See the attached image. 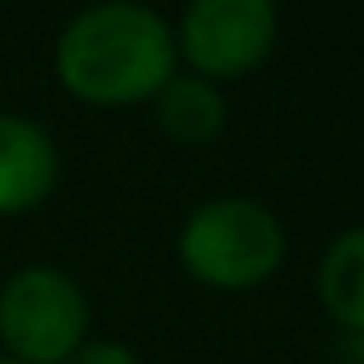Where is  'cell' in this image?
Here are the masks:
<instances>
[{"mask_svg":"<svg viewBox=\"0 0 364 364\" xmlns=\"http://www.w3.org/2000/svg\"><path fill=\"white\" fill-rule=\"evenodd\" d=\"M318 295L337 323L364 332V226L346 231L318 267Z\"/></svg>","mask_w":364,"mask_h":364,"instance_id":"52a82bcc","label":"cell"},{"mask_svg":"<svg viewBox=\"0 0 364 364\" xmlns=\"http://www.w3.org/2000/svg\"><path fill=\"white\" fill-rule=\"evenodd\" d=\"M65 364H139V360H134V350L120 346V341H88V346H79Z\"/></svg>","mask_w":364,"mask_h":364,"instance_id":"ba28073f","label":"cell"},{"mask_svg":"<svg viewBox=\"0 0 364 364\" xmlns=\"http://www.w3.org/2000/svg\"><path fill=\"white\" fill-rule=\"evenodd\" d=\"M88 300L55 267H23L0 291V341L18 364H65L83 346Z\"/></svg>","mask_w":364,"mask_h":364,"instance_id":"3957f363","label":"cell"},{"mask_svg":"<svg viewBox=\"0 0 364 364\" xmlns=\"http://www.w3.org/2000/svg\"><path fill=\"white\" fill-rule=\"evenodd\" d=\"M286 254V231L254 198H217L203 203L180 231V258L208 286L240 291L277 272Z\"/></svg>","mask_w":364,"mask_h":364,"instance_id":"7a4b0ae2","label":"cell"},{"mask_svg":"<svg viewBox=\"0 0 364 364\" xmlns=\"http://www.w3.org/2000/svg\"><path fill=\"white\" fill-rule=\"evenodd\" d=\"M277 42V9L267 0H194L180 23L189 65L213 79H240Z\"/></svg>","mask_w":364,"mask_h":364,"instance_id":"277c9868","label":"cell"},{"mask_svg":"<svg viewBox=\"0 0 364 364\" xmlns=\"http://www.w3.org/2000/svg\"><path fill=\"white\" fill-rule=\"evenodd\" d=\"M157 120L176 143H208L226 124V102L198 74H171L157 88Z\"/></svg>","mask_w":364,"mask_h":364,"instance_id":"8992f818","label":"cell"},{"mask_svg":"<svg viewBox=\"0 0 364 364\" xmlns=\"http://www.w3.org/2000/svg\"><path fill=\"white\" fill-rule=\"evenodd\" d=\"M176 37L161 14L129 0L83 9L55 46V74L83 102L120 107V102L152 97L171 79Z\"/></svg>","mask_w":364,"mask_h":364,"instance_id":"6da1fadb","label":"cell"},{"mask_svg":"<svg viewBox=\"0 0 364 364\" xmlns=\"http://www.w3.org/2000/svg\"><path fill=\"white\" fill-rule=\"evenodd\" d=\"M55 143L33 120L0 116V213H23L42 203L55 185Z\"/></svg>","mask_w":364,"mask_h":364,"instance_id":"5b68a950","label":"cell"},{"mask_svg":"<svg viewBox=\"0 0 364 364\" xmlns=\"http://www.w3.org/2000/svg\"><path fill=\"white\" fill-rule=\"evenodd\" d=\"M0 364H18V360H0Z\"/></svg>","mask_w":364,"mask_h":364,"instance_id":"9c48e42d","label":"cell"}]
</instances>
